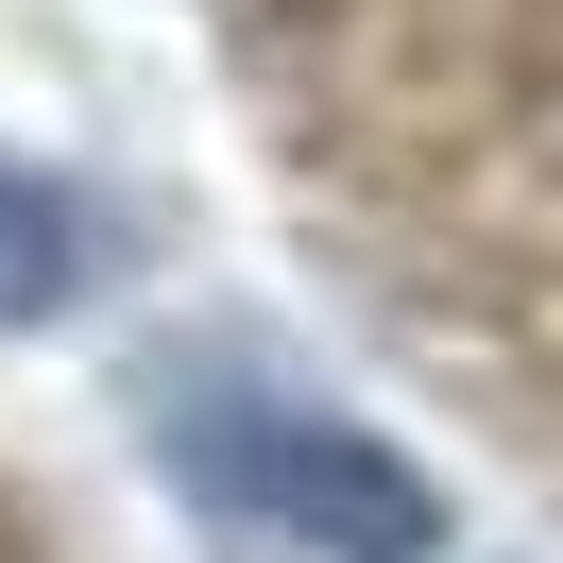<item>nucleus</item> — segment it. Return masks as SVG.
I'll return each mask as SVG.
<instances>
[{
	"label": "nucleus",
	"instance_id": "nucleus-2",
	"mask_svg": "<svg viewBox=\"0 0 563 563\" xmlns=\"http://www.w3.org/2000/svg\"><path fill=\"white\" fill-rule=\"evenodd\" d=\"M69 290H86V206L0 154V324H52Z\"/></svg>",
	"mask_w": 563,
	"mask_h": 563
},
{
	"label": "nucleus",
	"instance_id": "nucleus-1",
	"mask_svg": "<svg viewBox=\"0 0 563 563\" xmlns=\"http://www.w3.org/2000/svg\"><path fill=\"white\" fill-rule=\"evenodd\" d=\"M172 478L206 495L222 529H274V547H308V563H427L444 547V495H427L376 427L308 410V393H256V376L172 393Z\"/></svg>",
	"mask_w": 563,
	"mask_h": 563
}]
</instances>
